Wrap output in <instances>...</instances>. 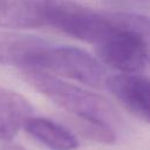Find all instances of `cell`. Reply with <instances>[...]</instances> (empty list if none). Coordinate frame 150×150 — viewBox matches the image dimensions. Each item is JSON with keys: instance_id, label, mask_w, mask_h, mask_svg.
<instances>
[{"instance_id": "6da1fadb", "label": "cell", "mask_w": 150, "mask_h": 150, "mask_svg": "<svg viewBox=\"0 0 150 150\" xmlns=\"http://www.w3.org/2000/svg\"><path fill=\"white\" fill-rule=\"evenodd\" d=\"M22 79L36 91L80 121L111 128L117 121V114L110 102L96 93L35 69H22Z\"/></svg>"}, {"instance_id": "52a82bcc", "label": "cell", "mask_w": 150, "mask_h": 150, "mask_svg": "<svg viewBox=\"0 0 150 150\" xmlns=\"http://www.w3.org/2000/svg\"><path fill=\"white\" fill-rule=\"evenodd\" d=\"M48 42L36 35L0 32V64L23 68L27 60Z\"/></svg>"}, {"instance_id": "277c9868", "label": "cell", "mask_w": 150, "mask_h": 150, "mask_svg": "<svg viewBox=\"0 0 150 150\" xmlns=\"http://www.w3.org/2000/svg\"><path fill=\"white\" fill-rule=\"evenodd\" d=\"M96 48L100 57L107 64L123 73L137 74L150 67L148 40L137 30L128 28L121 22L114 32L96 45Z\"/></svg>"}, {"instance_id": "ba28073f", "label": "cell", "mask_w": 150, "mask_h": 150, "mask_svg": "<svg viewBox=\"0 0 150 150\" xmlns=\"http://www.w3.org/2000/svg\"><path fill=\"white\" fill-rule=\"evenodd\" d=\"M23 128L36 141L52 150H75L79 146V139L71 131L48 118L32 116Z\"/></svg>"}, {"instance_id": "3957f363", "label": "cell", "mask_w": 150, "mask_h": 150, "mask_svg": "<svg viewBox=\"0 0 150 150\" xmlns=\"http://www.w3.org/2000/svg\"><path fill=\"white\" fill-rule=\"evenodd\" d=\"M22 69H35L75 80L89 87H102L107 75L101 63L89 53L76 47L46 45L34 53Z\"/></svg>"}, {"instance_id": "9c48e42d", "label": "cell", "mask_w": 150, "mask_h": 150, "mask_svg": "<svg viewBox=\"0 0 150 150\" xmlns=\"http://www.w3.org/2000/svg\"><path fill=\"white\" fill-rule=\"evenodd\" d=\"M117 16L123 26L137 30L146 40H150V16L129 13H118Z\"/></svg>"}, {"instance_id": "5b68a950", "label": "cell", "mask_w": 150, "mask_h": 150, "mask_svg": "<svg viewBox=\"0 0 150 150\" xmlns=\"http://www.w3.org/2000/svg\"><path fill=\"white\" fill-rule=\"evenodd\" d=\"M105 87L127 110L150 123V77L123 73L108 77Z\"/></svg>"}, {"instance_id": "8992f818", "label": "cell", "mask_w": 150, "mask_h": 150, "mask_svg": "<svg viewBox=\"0 0 150 150\" xmlns=\"http://www.w3.org/2000/svg\"><path fill=\"white\" fill-rule=\"evenodd\" d=\"M32 114L33 107L25 96L0 88V139L12 141Z\"/></svg>"}, {"instance_id": "30bf717a", "label": "cell", "mask_w": 150, "mask_h": 150, "mask_svg": "<svg viewBox=\"0 0 150 150\" xmlns=\"http://www.w3.org/2000/svg\"><path fill=\"white\" fill-rule=\"evenodd\" d=\"M2 150H26L25 148H22L21 145L19 144H7L4 146Z\"/></svg>"}, {"instance_id": "7a4b0ae2", "label": "cell", "mask_w": 150, "mask_h": 150, "mask_svg": "<svg viewBox=\"0 0 150 150\" xmlns=\"http://www.w3.org/2000/svg\"><path fill=\"white\" fill-rule=\"evenodd\" d=\"M45 19L46 25L95 45L120 26L116 14L100 13L70 0H45Z\"/></svg>"}]
</instances>
